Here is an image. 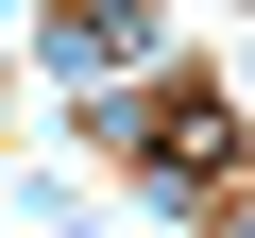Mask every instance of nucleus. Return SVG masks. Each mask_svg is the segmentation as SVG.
Returning a JSON list of instances; mask_svg holds the SVG:
<instances>
[{
    "label": "nucleus",
    "instance_id": "obj_1",
    "mask_svg": "<svg viewBox=\"0 0 255 238\" xmlns=\"http://www.w3.org/2000/svg\"><path fill=\"white\" fill-rule=\"evenodd\" d=\"M119 136H136V170H170V187H238V102H221V85L119 102Z\"/></svg>",
    "mask_w": 255,
    "mask_h": 238
}]
</instances>
